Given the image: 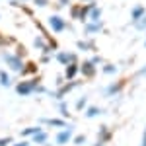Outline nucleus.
<instances>
[{"mask_svg": "<svg viewBox=\"0 0 146 146\" xmlns=\"http://www.w3.org/2000/svg\"><path fill=\"white\" fill-rule=\"evenodd\" d=\"M49 22H51V25H53V29H55V31H60V29L64 27V23H62V20H58V18H55V16H53V18L49 20Z\"/></svg>", "mask_w": 146, "mask_h": 146, "instance_id": "f257e3e1", "label": "nucleus"}, {"mask_svg": "<svg viewBox=\"0 0 146 146\" xmlns=\"http://www.w3.org/2000/svg\"><path fill=\"white\" fill-rule=\"evenodd\" d=\"M68 138H70V133H60V135L56 136V142H58V144H64V142H68Z\"/></svg>", "mask_w": 146, "mask_h": 146, "instance_id": "f03ea898", "label": "nucleus"}, {"mask_svg": "<svg viewBox=\"0 0 146 146\" xmlns=\"http://www.w3.org/2000/svg\"><path fill=\"white\" fill-rule=\"evenodd\" d=\"M33 90V84H22V86H18V92L20 94H27V92Z\"/></svg>", "mask_w": 146, "mask_h": 146, "instance_id": "7ed1b4c3", "label": "nucleus"}, {"mask_svg": "<svg viewBox=\"0 0 146 146\" xmlns=\"http://www.w3.org/2000/svg\"><path fill=\"white\" fill-rule=\"evenodd\" d=\"M8 62H10L12 66H16L18 70H22V62H20V60H16V58H8Z\"/></svg>", "mask_w": 146, "mask_h": 146, "instance_id": "20e7f679", "label": "nucleus"}, {"mask_svg": "<svg viewBox=\"0 0 146 146\" xmlns=\"http://www.w3.org/2000/svg\"><path fill=\"white\" fill-rule=\"evenodd\" d=\"M35 140H37V142H45V140H47V135H45V133H37Z\"/></svg>", "mask_w": 146, "mask_h": 146, "instance_id": "39448f33", "label": "nucleus"}, {"mask_svg": "<svg viewBox=\"0 0 146 146\" xmlns=\"http://www.w3.org/2000/svg\"><path fill=\"white\" fill-rule=\"evenodd\" d=\"M33 133H41V131H39L37 127H33V129H25V131H23V135H25V136H27V135H33Z\"/></svg>", "mask_w": 146, "mask_h": 146, "instance_id": "423d86ee", "label": "nucleus"}, {"mask_svg": "<svg viewBox=\"0 0 146 146\" xmlns=\"http://www.w3.org/2000/svg\"><path fill=\"white\" fill-rule=\"evenodd\" d=\"M74 72H76V68H74V66H70V68H68V72H66V74H68V78H72V76H74Z\"/></svg>", "mask_w": 146, "mask_h": 146, "instance_id": "0eeeda50", "label": "nucleus"}, {"mask_svg": "<svg viewBox=\"0 0 146 146\" xmlns=\"http://www.w3.org/2000/svg\"><path fill=\"white\" fill-rule=\"evenodd\" d=\"M133 16H135V18H138V16H142V8H136V10H135V14H133Z\"/></svg>", "mask_w": 146, "mask_h": 146, "instance_id": "6e6552de", "label": "nucleus"}, {"mask_svg": "<svg viewBox=\"0 0 146 146\" xmlns=\"http://www.w3.org/2000/svg\"><path fill=\"white\" fill-rule=\"evenodd\" d=\"M68 56H70V55H60V56H58V60H62V62H68Z\"/></svg>", "mask_w": 146, "mask_h": 146, "instance_id": "1a4fd4ad", "label": "nucleus"}, {"mask_svg": "<svg viewBox=\"0 0 146 146\" xmlns=\"http://www.w3.org/2000/svg\"><path fill=\"white\" fill-rule=\"evenodd\" d=\"M142 146H146V131H144V138H142Z\"/></svg>", "mask_w": 146, "mask_h": 146, "instance_id": "9d476101", "label": "nucleus"}, {"mask_svg": "<svg viewBox=\"0 0 146 146\" xmlns=\"http://www.w3.org/2000/svg\"><path fill=\"white\" fill-rule=\"evenodd\" d=\"M16 146H25V142H20V144H16Z\"/></svg>", "mask_w": 146, "mask_h": 146, "instance_id": "9b49d317", "label": "nucleus"}]
</instances>
